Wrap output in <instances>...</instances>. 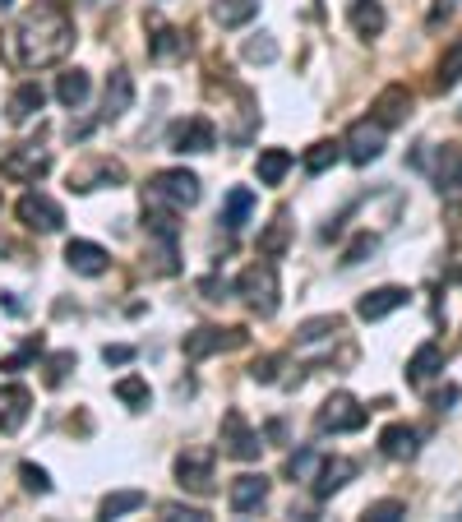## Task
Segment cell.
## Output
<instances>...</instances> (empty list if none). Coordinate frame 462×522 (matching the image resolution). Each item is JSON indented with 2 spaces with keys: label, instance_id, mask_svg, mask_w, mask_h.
<instances>
[{
  "label": "cell",
  "instance_id": "cell-47",
  "mask_svg": "<svg viewBox=\"0 0 462 522\" xmlns=\"http://www.w3.org/2000/svg\"><path fill=\"white\" fill-rule=\"evenodd\" d=\"M204 296H208V301H222V296H227V282L208 278V282H204Z\"/></svg>",
  "mask_w": 462,
  "mask_h": 522
},
{
  "label": "cell",
  "instance_id": "cell-42",
  "mask_svg": "<svg viewBox=\"0 0 462 522\" xmlns=\"http://www.w3.org/2000/svg\"><path fill=\"white\" fill-rule=\"evenodd\" d=\"M375 236H370V231H365V236H356V241L352 245H347V255H342V264H347V268H352V264H361V259L365 255H375Z\"/></svg>",
  "mask_w": 462,
  "mask_h": 522
},
{
  "label": "cell",
  "instance_id": "cell-30",
  "mask_svg": "<svg viewBox=\"0 0 462 522\" xmlns=\"http://www.w3.org/2000/svg\"><path fill=\"white\" fill-rule=\"evenodd\" d=\"M134 509H144V490H116V495H107L98 504V518L111 522V518H121V513H134Z\"/></svg>",
  "mask_w": 462,
  "mask_h": 522
},
{
  "label": "cell",
  "instance_id": "cell-14",
  "mask_svg": "<svg viewBox=\"0 0 462 522\" xmlns=\"http://www.w3.org/2000/svg\"><path fill=\"white\" fill-rule=\"evenodd\" d=\"M28 412H33V393L24 384H5L0 389V435H19Z\"/></svg>",
  "mask_w": 462,
  "mask_h": 522
},
{
  "label": "cell",
  "instance_id": "cell-43",
  "mask_svg": "<svg viewBox=\"0 0 462 522\" xmlns=\"http://www.w3.org/2000/svg\"><path fill=\"white\" fill-rule=\"evenodd\" d=\"M250 379H255V384H273V379H278V356H259V361L250 365Z\"/></svg>",
  "mask_w": 462,
  "mask_h": 522
},
{
  "label": "cell",
  "instance_id": "cell-27",
  "mask_svg": "<svg viewBox=\"0 0 462 522\" xmlns=\"http://www.w3.org/2000/svg\"><path fill=\"white\" fill-rule=\"evenodd\" d=\"M88 88H93L88 70H65L61 79H56V98H61V107H84Z\"/></svg>",
  "mask_w": 462,
  "mask_h": 522
},
{
  "label": "cell",
  "instance_id": "cell-23",
  "mask_svg": "<svg viewBox=\"0 0 462 522\" xmlns=\"http://www.w3.org/2000/svg\"><path fill=\"white\" fill-rule=\"evenodd\" d=\"M416 430L412 425H384V435H379V453H384V458H393V462H407V458H416V449H421V444H416Z\"/></svg>",
  "mask_w": 462,
  "mask_h": 522
},
{
  "label": "cell",
  "instance_id": "cell-33",
  "mask_svg": "<svg viewBox=\"0 0 462 522\" xmlns=\"http://www.w3.org/2000/svg\"><path fill=\"white\" fill-rule=\"evenodd\" d=\"M458 79H462V42H453V47L444 51L439 70H435V88L439 93H449V88H458Z\"/></svg>",
  "mask_w": 462,
  "mask_h": 522
},
{
  "label": "cell",
  "instance_id": "cell-29",
  "mask_svg": "<svg viewBox=\"0 0 462 522\" xmlns=\"http://www.w3.org/2000/svg\"><path fill=\"white\" fill-rule=\"evenodd\" d=\"M255 14H259V0H218V5H213V19H218L222 28H245Z\"/></svg>",
  "mask_w": 462,
  "mask_h": 522
},
{
  "label": "cell",
  "instance_id": "cell-24",
  "mask_svg": "<svg viewBox=\"0 0 462 522\" xmlns=\"http://www.w3.org/2000/svg\"><path fill=\"white\" fill-rule=\"evenodd\" d=\"M347 24H352L356 37H379L384 33V5H379V0H352Z\"/></svg>",
  "mask_w": 462,
  "mask_h": 522
},
{
  "label": "cell",
  "instance_id": "cell-20",
  "mask_svg": "<svg viewBox=\"0 0 462 522\" xmlns=\"http://www.w3.org/2000/svg\"><path fill=\"white\" fill-rule=\"evenodd\" d=\"M356 476V462L352 458H319V472H315V495L319 499H329L338 495L347 481Z\"/></svg>",
  "mask_w": 462,
  "mask_h": 522
},
{
  "label": "cell",
  "instance_id": "cell-12",
  "mask_svg": "<svg viewBox=\"0 0 462 522\" xmlns=\"http://www.w3.org/2000/svg\"><path fill=\"white\" fill-rule=\"evenodd\" d=\"M185 47H190V42H185L181 28H171L167 19L148 14V56H153V61H181Z\"/></svg>",
  "mask_w": 462,
  "mask_h": 522
},
{
  "label": "cell",
  "instance_id": "cell-8",
  "mask_svg": "<svg viewBox=\"0 0 462 522\" xmlns=\"http://www.w3.org/2000/svg\"><path fill=\"white\" fill-rule=\"evenodd\" d=\"M14 218L24 222L28 231H42V236H51V231H61V227H65V208L56 204L51 195L33 190V195H24L19 204H14Z\"/></svg>",
  "mask_w": 462,
  "mask_h": 522
},
{
  "label": "cell",
  "instance_id": "cell-34",
  "mask_svg": "<svg viewBox=\"0 0 462 522\" xmlns=\"http://www.w3.org/2000/svg\"><path fill=\"white\" fill-rule=\"evenodd\" d=\"M333 333H342V315H319V319H305V324L296 328V342H324V338H333Z\"/></svg>",
  "mask_w": 462,
  "mask_h": 522
},
{
  "label": "cell",
  "instance_id": "cell-17",
  "mask_svg": "<svg viewBox=\"0 0 462 522\" xmlns=\"http://www.w3.org/2000/svg\"><path fill=\"white\" fill-rule=\"evenodd\" d=\"M65 264H70L74 273H84V278H102L111 268V255L93 241H70L65 245Z\"/></svg>",
  "mask_w": 462,
  "mask_h": 522
},
{
  "label": "cell",
  "instance_id": "cell-5",
  "mask_svg": "<svg viewBox=\"0 0 462 522\" xmlns=\"http://www.w3.org/2000/svg\"><path fill=\"white\" fill-rule=\"evenodd\" d=\"M213 462H218V449L208 444H195L176 458V481H181L190 495H213Z\"/></svg>",
  "mask_w": 462,
  "mask_h": 522
},
{
  "label": "cell",
  "instance_id": "cell-18",
  "mask_svg": "<svg viewBox=\"0 0 462 522\" xmlns=\"http://www.w3.org/2000/svg\"><path fill=\"white\" fill-rule=\"evenodd\" d=\"M370 111H375V121L384 125V130H389V125H402L407 116H412V93H407V84H389L375 98V107Z\"/></svg>",
  "mask_w": 462,
  "mask_h": 522
},
{
  "label": "cell",
  "instance_id": "cell-9",
  "mask_svg": "<svg viewBox=\"0 0 462 522\" xmlns=\"http://www.w3.org/2000/svg\"><path fill=\"white\" fill-rule=\"evenodd\" d=\"M259 449H264V439H259V430H250V421H245L236 407H231L227 416H222V453L236 462H255Z\"/></svg>",
  "mask_w": 462,
  "mask_h": 522
},
{
  "label": "cell",
  "instance_id": "cell-44",
  "mask_svg": "<svg viewBox=\"0 0 462 522\" xmlns=\"http://www.w3.org/2000/svg\"><path fill=\"white\" fill-rule=\"evenodd\" d=\"M37 352H42V338H33V342H28V347H19V352H14L10 361L0 365V370H19V365H28V361H33Z\"/></svg>",
  "mask_w": 462,
  "mask_h": 522
},
{
  "label": "cell",
  "instance_id": "cell-38",
  "mask_svg": "<svg viewBox=\"0 0 462 522\" xmlns=\"http://www.w3.org/2000/svg\"><path fill=\"white\" fill-rule=\"evenodd\" d=\"M310 472H319V453L315 449H301L287 458V476L292 481H310Z\"/></svg>",
  "mask_w": 462,
  "mask_h": 522
},
{
  "label": "cell",
  "instance_id": "cell-45",
  "mask_svg": "<svg viewBox=\"0 0 462 522\" xmlns=\"http://www.w3.org/2000/svg\"><path fill=\"white\" fill-rule=\"evenodd\" d=\"M102 361H107V365H125V361H134V347H102Z\"/></svg>",
  "mask_w": 462,
  "mask_h": 522
},
{
  "label": "cell",
  "instance_id": "cell-1",
  "mask_svg": "<svg viewBox=\"0 0 462 522\" xmlns=\"http://www.w3.org/2000/svg\"><path fill=\"white\" fill-rule=\"evenodd\" d=\"M74 47V19L61 0H37L0 33V61L10 70H42V65L65 61Z\"/></svg>",
  "mask_w": 462,
  "mask_h": 522
},
{
  "label": "cell",
  "instance_id": "cell-36",
  "mask_svg": "<svg viewBox=\"0 0 462 522\" xmlns=\"http://www.w3.org/2000/svg\"><path fill=\"white\" fill-rule=\"evenodd\" d=\"M361 522H407V504L402 499H375V504H365Z\"/></svg>",
  "mask_w": 462,
  "mask_h": 522
},
{
  "label": "cell",
  "instance_id": "cell-22",
  "mask_svg": "<svg viewBox=\"0 0 462 522\" xmlns=\"http://www.w3.org/2000/svg\"><path fill=\"white\" fill-rule=\"evenodd\" d=\"M439 370H444V347H439V342H421V347H416V356L407 361V384H416V389H421V384H430Z\"/></svg>",
  "mask_w": 462,
  "mask_h": 522
},
{
  "label": "cell",
  "instance_id": "cell-39",
  "mask_svg": "<svg viewBox=\"0 0 462 522\" xmlns=\"http://www.w3.org/2000/svg\"><path fill=\"white\" fill-rule=\"evenodd\" d=\"M19 481H24V490H33V495H47L51 490V476L42 472L37 462H24V467H19Z\"/></svg>",
  "mask_w": 462,
  "mask_h": 522
},
{
  "label": "cell",
  "instance_id": "cell-7",
  "mask_svg": "<svg viewBox=\"0 0 462 522\" xmlns=\"http://www.w3.org/2000/svg\"><path fill=\"white\" fill-rule=\"evenodd\" d=\"M315 425H319V435H352V430L365 425V407L352 393H333V398L319 407Z\"/></svg>",
  "mask_w": 462,
  "mask_h": 522
},
{
  "label": "cell",
  "instance_id": "cell-15",
  "mask_svg": "<svg viewBox=\"0 0 462 522\" xmlns=\"http://www.w3.org/2000/svg\"><path fill=\"white\" fill-rule=\"evenodd\" d=\"M430 176H435L439 195H458V190H462V148L458 144L435 148V158H430Z\"/></svg>",
  "mask_w": 462,
  "mask_h": 522
},
{
  "label": "cell",
  "instance_id": "cell-3",
  "mask_svg": "<svg viewBox=\"0 0 462 522\" xmlns=\"http://www.w3.org/2000/svg\"><path fill=\"white\" fill-rule=\"evenodd\" d=\"M199 176L185 167H171V171H158L153 181L144 185V204L153 208H171V213H181V208H195L199 204Z\"/></svg>",
  "mask_w": 462,
  "mask_h": 522
},
{
  "label": "cell",
  "instance_id": "cell-37",
  "mask_svg": "<svg viewBox=\"0 0 462 522\" xmlns=\"http://www.w3.org/2000/svg\"><path fill=\"white\" fill-rule=\"evenodd\" d=\"M241 56H245V61H255V65H273V61H278V42H273L268 33H259V37H250V42L241 47Z\"/></svg>",
  "mask_w": 462,
  "mask_h": 522
},
{
  "label": "cell",
  "instance_id": "cell-46",
  "mask_svg": "<svg viewBox=\"0 0 462 522\" xmlns=\"http://www.w3.org/2000/svg\"><path fill=\"white\" fill-rule=\"evenodd\" d=\"M453 402H458V389H444V393H435V398H430V407H435V412H449Z\"/></svg>",
  "mask_w": 462,
  "mask_h": 522
},
{
  "label": "cell",
  "instance_id": "cell-48",
  "mask_svg": "<svg viewBox=\"0 0 462 522\" xmlns=\"http://www.w3.org/2000/svg\"><path fill=\"white\" fill-rule=\"evenodd\" d=\"M453 14V0H435V10H430V28L439 24V19H449Z\"/></svg>",
  "mask_w": 462,
  "mask_h": 522
},
{
  "label": "cell",
  "instance_id": "cell-6",
  "mask_svg": "<svg viewBox=\"0 0 462 522\" xmlns=\"http://www.w3.org/2000/svg\"><path fill=\"white\" fill-rule=\"evenodd\" d=\"M245 342H250L245 328H195V333H185L181 352H185V361H204L213 352H236Z\"/></svg>",
  "mask_w": 462,
  "mask_h": 522
},
{
  "label": "cell",
  "instance_id": "cell-11",
  "mask_svg": "<svg viewBox=\"0 0 462 522\" xmlns=\"http://www.w3.org/2000/svg\"><path fill=\"white\" fill-rule=\"evenodd\" d=\"M171 148L176 153H213L218 148V130L208 116H185L171 125Z\"/></svg>",
  "mask_w": 462,
  "mask_h": 522
},
{
  "label": "cell",
  "instance_id": "cell-32",
  "mask_svg": "<svg viewBox=\"0 0 462 522\" xmlns=\"http://www.w3.org/2000/svg\"><path fill=\"white\" fill-rule=\"evenodd\" d=\"M250 208H255V195L250 190H231L227 195V208H222V222H227V231H241L245 227V218H250Z\"/></svg>",
  "mask_w": 462,
  "mask_h": 522
},
{
  "label": "cell",
  "instance_id": "cell-50",
  "mask_svg": "<svg viewBox=\"0 0 462 522\" xmlns=\"http://www.w3.org/2000/svg\"><path fill=\"white\" fill-rule=\"evenodd\" d=\"M458 282H462V264H458Z\"/></svg>",
  "mask_w": 462,
  "mask_h": 522
},
{
  "label": "cell",
  "instance_id": "cell-10",
  "mask_svg": "<svg viewBox=\"0 0 462 522\" xmlns=\"http://www.w3.org/2000/svg\"><path fill=\"white\" fill-rule=\"evenodd\" d=\"M384 125L375 121V116H365V121H352V130H347V139H342V148H347V158L356 162V167H365V162H375L379 153H384Z\"/></svg>",
  "mask_w": 462,
  "mask_h": 522
},
{
  "label": "cell",
  "instance_id": "cell-40",
  "mask_svg": "<svg viewBox=\"0 0 462 522\" xmlns=\"http://www.w3.org/2000/svg\"><path fill=\"white\" fill-rule=\"evenodd\" d=\"M70 370H74V352H56L47 361V384H51V389H56V384H65V375H70Z\"/></svg>",
  "mask_w": 462,
  "mask_h": 522
},
{
  "label": "cell",
  "instance_id": "cell-13",
  "mask_svg": "<svg viewBox=\"0 0 462 522\" xmlns=\"http://www.w3.org/2000/svg\"><path fill=\"white\" fill-rule=\"evenodd\" d=\"M121 181H125V167L121 162H111V158H93V162L70 171V190H79V195L98 190V185H121Z\"/></svg>",
  "mask_w": 462,
  "mask_h": 522
},
{
  "label": "cell",
  "instance_id": "cell-4",
  "mask_svg": "<svg viewBox=\"0 0 462 522\" xmlns=\"http://www.w3.org/2000/svg\"><path fill=\"white\" fill-rule=\"evenodd\" d=\"M51 171V153L37 144H5L0 148V176L19 185H33Z\"/></svg>",
  "mask_w": 462,
  "mask_h": 522
},
{
  "label": "cell",
  "instance_id": "cell-25",
  "mask_svg": "<svg viewBox=\"0 0 462 522\" xmlns=\"http://www.w3.org/2000/svg\"><path fill=\"white\" fill-rule=\"evenodd\" d=\"M130 102H134V79L125 70H111V79H107V102H102V116L107 121H116V116H125L130 111Z\"/></svg>",
  "mask_w": 462,
  "mask_h": 522
},
{
  "label": "cell",
  "instance_id": "cell-49",
  "mask_svg": "<svg viewBox=\"0 0 462 522\" xmlns=\"http://www.w3.org/2000/svg\"><path fill=\"white\" fill-rule=\"evenodd\" d=\"M5 5H14V0H0V10H5Z\"/></svg>",
  "mask_w": 462,
  "mask_h": 522
},
{
  "label": "cell",
  "instance_id": "cell-28",
  "mask_svg": "<svg viewBox=\"0 0 462 522\" xmlns=\"http://www.w3.org/2000/svg\"><path fill=\"white\" fill-rule=\"evenodd\" d=\"M292 171V153L287 148H264L259 153V162H255V176L264 185H282V176Z\"/></svg>",
  "mask_w": 462,
  "mask_h": 522
},
{
  "label": "cell",
  "instance_id": "cell-31",
  "mask_svg": "<svg viewBox=\"0 0 462 522\" xmlns=\"http://www.w3.org/2000/svg\"><path fill=\"white\" fill-rule=\"evenodd\" d=\"M338 153H342V144H333V139H319V144H310L305 148V158H301V167L310 171V176H324V171L338 162Z\"/></svg>",
  "mask_w": 462,
  "mask_h": 522
},
{
  "label": "cell",
  "instance_id": "cell-2",
  "mask_svg": "<svg viewBox=\"0 0 462 522\" xmlns=\"http://www.w3.org/2000/svg\"><path fill=\"white\" fill-rule=\"evenodd\" d=\"M236 296H241L259 319H273L278 315V301H282V287H278V264L273 259H259V264L241 268L236 278Z\"/></svg>",
  "mask_w": 462,
  "mask_h": 522
},
{
  "label": "cell",
  "instance_id": "cell-41",
  "mask_svg": "<svg viewBox=\"0 0 462 522\" xmlns=\"http://www.w3.org/2000/svg\"><path fill=\"white\" fill-rule=\"evenodd\" d=\"M162 522H213L204 509H185V504H162Z\"/></svg>",
  "mask_w": 462,
  "mask_h": 522
},
{
  "label": "cell",
  "instance_id": "cell-21",
  "mask_svg": "<svg viewBox=\"0 0 462 522\" xmlns=\"http://www.w3.org/2000/svg\"><path fill=\"white\" fill-rule=\"evenodd\" d=\"M42 102H47L42 84H37V79H24V84L10 93V107H5V116H10V125H24V121H33L37 111H42Z\"/></svg>",
  "mask_w": 462,
  "mask_h": 522
},
{
  "label": "cell",
  "instance_id": "cell-26",
  "mask_svg": "<svg viewBox=\"0 0 462 522\" xmlns=\"http://www.w3.org/2000/svg\"><path fill=\"white\" fill-rule=\"evenodd\" d=\"M287 245H292V218H287V213H278V218L259 231V255L278 259V255H287Z\"/></svg>",
  "mask_w": 462,
  "mask_h": 522
},
{
  "label": "cell",
  "instance_id": "cell-19",
  "mask_svg": "<svg viewBox=\"0 0 462 522\" xmlns=\"http://www.w3.org/2000/svg\"><path fill=\"white\" fill-rule=\"evenodd\" d=\"M264 499H268V476H259V472L236 476V481H231V490H227V504H231L236 513L259 509Z\"/></svg>",
  "mask_w": 462,
  "mask_h": 522
},
{
  "label": "cell",
  "instance_id": "cell-35",
  "mask_svg": "<svg viewBox=\"0 0 462 522\" xmlns=\"http://www.w3.org/2000/svg\"><path fill=\"white\" fill-rule=\"evenodd\" d=\"M116 398H121L125 407H134V412H144L148 402H153V393H148V384L139 375H125V379H116Z\"/></svg>",
  "mask_w": 462,
  "mask_h": 522
},
{
  "label": "cell",
  "instance_id": "cell-16",
  "mask_svg": "<svg viewBox=\"0 0 462 522\" xmlns=\"http://www.w3.org/2000/svg\"><path fill=\"white\" fill-rule=\"evenodd\" d=\"M402 305H407V287H375V292H365L361 301H356V315H361L365 324H375V319H389Z\"/></svg>",
  "mask_w": 462,
  "mask_h": 522
}]
</instances>
